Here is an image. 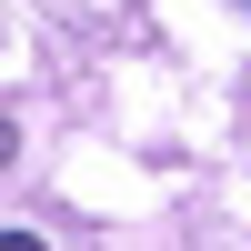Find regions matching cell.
Here are the masks:
<instances>
[{"mask_svg": "<svg viewBox=\"0 0 251 251\" xmlns=\"http://www.w3.org/2000/svg\"><path fill=\"white\" fill-rule=\"evenodd\" d=\"M231 10H251V0H231Z\"/></svg>", "mask_w": 251, "mask_h": 251, "instance_id": "obj_1", "label": "cell"}]
</instances>
